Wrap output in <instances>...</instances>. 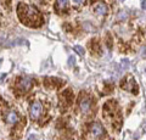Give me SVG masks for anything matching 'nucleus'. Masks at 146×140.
Masks as SVG:
<instances>
[{
	"label": "nucleus",
	"instance_id": "1",
	"mask_svg": "<svg viewBox=\"0 0 146 140\" xmlns=\"http://www.w3.org/2000/svg\"><path fill=\"white\" fill-rule=\"evenodd\" d=\"M17 12L22 23H25L29 27H38L40 25V22H42V16H40L39 11L34 6L20 4L17 7Z\"/></svg>",
	"mask_w": 146,
	"mask_h": 140
},
{
	"label": "nucleus",
	"instance_id": "2",
	"mask_svg": "<svg viewBox=\"0 0 146 140\" xmlns=\"http://www.w3.org/2000/svg\"><path fill=\"white\" fill-rule=\"evenodd\" d=\"M121 87L124 90H127V92H133L134 94L138 93L136 92V90H138V85H136V83H135L134 77L130 76V74H128L124 78V80L121 83Z\"/></svg>",
	"mask_w": 146,
	"mask_h": 140
},
{
	"label": "nucleus",
	"instance_id": "3",
	"mask_svg": "<svg viewBox=\"0 0 146 140\" xmlns=\"http://www.w3.org/2000/svg\"><path fill=\"white\" fill-rule=\"evenodd\" d=\"M42 112H43V106H42V104H40L39 101H34V102L31 104L29 116H31V118L33 121L38 119L40 117V115H42Z\"/></svg>",
	"mask_w": 146,
	"mask_h": 140
},
{
	"label": "nucleus",
	"instance_id": "4",
	"mask_svg": "<svg viewBox=\"0 0 146 140\" xmlns=\"http://www.w3.org/2000/svg\"><path fill=\"white\" fill-rule=\"evenodd\" d=\"M79 108L83 113H89L91 111V100L85 94H82L79 98Z\"/></svg>",
	"mask_w": 146,
	"mask_h": 140
},
{
	"label": "nucleus",
	"instance_id": "5",
	"mask_svg": "<svg viewBox=\"0 0 146 140\" xmlns=\"http://www.w3.org/2000/svg\"><path fill=\"white\" fill-rule=\"evenodd\" d=\"M32 85H33V80H32L29 77H22L17 83V88L20 89L21 92H27V90H29L32 88Z\"/></svg>",
	"mask_w": 146,
	"mask_h": 140
},
{
	"label": "nucleus",
	"instance_id": "6",
	"mask_svg": "<svg viewBox=\"0 0 146 140\" xmlns=\"http://www.w3.org/2000/svg\"><path fill=\"white\" fill-rule=\"evenodd\" d=\"M90 133L93 134V137L99 138L105 133V130H104V127L100 123H93L90 125Z\"/></svg>",
	"mask_w": 146,
	"mask_h": 140
},
{
	"label": "nucleus",
	"instance_id": "7",
	"mask_svg": "<svg viewBox=\"0 0 146 140\" xmlns=\"http://www.w3.org/2000/svg\"><path fill=\"white\" fill-rule=\"evenodd\" d=\"M94 11L98 13V15H106L107 13V11H108V7H107V5L105 3H99L96 6L94 7Z\"/></svg>",
	"mask_w": 146,
	"mask_h": 140
},
{
	"label": "nucleus",
	"instance_id": "8",
	"mask_svg": "<svg viewBox=\"0 0 146 140\" xmlns=\"http://www.w3.org/2000/svg\"><path fill=\"white\" fill-rule=\"evenodd\" d=\"M6 122L7 123H11V124H15L18 122V116H17V113L15 111H10L6 115Z\"/></svg>",
	"mask_w": 146,
	"mask_h": 140
},
{
	"label": "nucleus",
	"instance_id": "9",
	"mask_svg": "<svg viewBox=\"0 0 146 140\" xmlns=\"http://www.w3.org/2000/svg\"><path fill=\"white\" fill-rule=\"evenodd\" d=\"M68 6V0H56V10L63 11Z\"/></svg>",
	"mask_w": 146,
	"mask_h": 140
},
{
	"label": "nucleus",
	"instance_id": "10",
	"mask_svg": "<svg viewBox=\"0 0 146 140\" xmlns=\"http://www.w3.org/2000/svg\"><path fill=\"white\" fill-rule=\"evenodd\" d=\"M74 50L77 51V54H78V55H80V56L84 55V49L82 48V46H79V45H76V46H74Z\"/></svg>",
	"mask_w": 146,
	"mask_h": 140
},
{
	"label": "nucleus",
	"instance_id": "11",
	"mask_svg": "<svg viewBox=\"0 0 146 140\" xmlns=\"http://www.w3.org/2000/svg\"><path fill=\"white\" fill-rule=\"evenodd\" d=\"M121 66H122V68H127V67L129 66V61H128L127 58H124V60H122Z\"/></svg>",
	"mask_w": 146,
	"mask_h": 140
},
{
	"label": "nucleus",
	"instance_id": "12",
	"mask_svg": "<svg viewBox=\"0 0 146 140\" xmlns=\"http://www.w3.org/2000/svg\"><path fill=\"white\" fill-rule=\"evenodd\" d=\"M76 64V58L73 57V56H70V58H68V65L70 66H73Z\"/></svg>",
	"mask_w": 146,
	"mask_h": 140
},
{
	"label": "nucleus",
	"instance_id": "13",
	"mask_svg": "<svg viewBox=\"0 0 146 140\" xmlns=\"http://www.w3.org/2000/svg\"><path fill=\"white\" fill-rule=\"evenodd\" d=\"M141 57H144V58H146V46H144L143 49H141Z\"/></svg>",
	"mask_w": 146,
	"mask_h": 140
},
{
	"label": "nucleus",
	"instance_id": "14",
	"mask_svg": "<svg viewBox=\"0 0 146 140\" xmlns=\"http://www.w3.org/2000/svg\"><path fill=\"white\" fill-rule=\"evenodd\" d=\"M76 4H84L85 3V0H73Z\"/></svg>",
	"mask_w": 146,
	"mask_h": 140
},
{
	"label": "nucleus",
	"instance_id": "15",
	"mask_svg": "<svg viewBox=\"0 0 146 140\" xmlns=\"http://www.w3.org/2000/svg\"><path fill=\"white\" fill-rule=\"evenodd\" d=\"M141 7H143L144 10H146V0H144V1L141 3Z\"/></svg>",
	"mask_w": 146,
	"mask_h": 140
},
{
	"label": "nucleus",
	"instance_id": "16",
	"mask_svg": "<svg viewBox=\"0 0 146 140\" xmlns=\"http://www.w3.org/2000/svg\"><path fill=\"white\" fill-rule=\"evenodd\" d=\"M141 134H146V123L144 124V127H143V130H141Z\"/></svg>",
	"mask_w": 146,
	"mask_h": 140
},
{
	"label": "nucleus",
	"instance_id": "17",
	"mask_svg": "<svg viewBox=\"0 0 146 140\" xmlns=\"http://www.w3.org/2000/svg\"><path fill=\"white\" fill-rule=\"evenodd\" d=\"M29 140H38V139H36L35 137H33V135H31V137H29Z\"/></svg>",
	"mask_w": 146,
	"mask_h": 140
},
{
	"label": "nucleus",
	"instance_id": "18",
	"mask_svg": "<svg viewBox=\"0 0 146 140\" xmlns=\"http://www.w3.org/2000/svg\"><path fill=\"white\" fill-rule=\"evenodd\" d=\"M121 1H124V0H121Z\"/></svg>",
	"mask_w": 146,
	"mask_h": 140
}]
</instances>
